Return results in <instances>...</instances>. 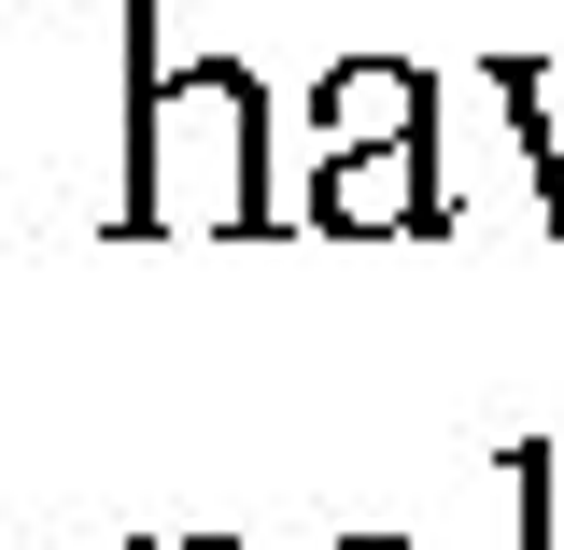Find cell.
Wrapping results in <instances>:
<instances>
[{
  "label": "cell",
  "instance_id": "cell-5",
  "mask_svg": "<svg viewBox=\"0 0 564 550\" xmlns=\"http://www.w3.org/2000/svg\"><path fill=\"white\" fill-rule=\"evenodd\" d=\"M522 550H564V508H551V452H522Z\"/></svg>",
  "mask_w": 564,
  "mask_h": 550
},
{
  "label": "cell",
  "instance_id": "cell-2",
  "mask_svg": "<svg viewBox=\"0 0 564 550\" xmlns=\"http://www.w3.org/2000/svg\"><path fill=\"white\" fill-rule=\"evenodd\" d=\"M423 212V141H352L325 155V226H410Z\"/></svg>",
  "mask_w": 564,
  "mask_h": 550
},
{
  "label": "cell",
  "instance_id": "cell-4",
  "mask_svg": "<svg viewBox=\"0 0 564 550\" xmlns=\"http://www.w3.org/2000/svg\"><path fill=\"white\" fill-rule=\"evenodd\" d=\"M508 114H522V155H536V198H551V226H564V71L508 57Z\"/></svg>",
  "mask_w": 564,
  "mask_h": 550
},
{
  "label": "cell",
  "instance_id": "cell-3",
  "mask_svg": "<svg viewBox=\"0 0 564 550\" xmlns=\"http://www.w3.org/2000/svg\"><path fill=\"white\" fill-rule=\"evenodd\" d=\"M325 128H339V155L352 141H423V71H395V57L339 71V85H325Z\"/></svg>",
  "mask_w": 564,
  "mask_h": 550
},
{
  "label": "cell",
  "instance_id": "cell-1",
  "mask_svg": "<svg viewBox=\"0 0 564 550\" xmlns=\"http://www.w3.org/2000/svg\"><path fill=\"white\" fill-rule=\"evenodd\" d=\"M240 184H254V85L240 71L170 85V114H155V212L212 226V212H240Z\"/></svg>",
  "mask_w": 564,
  "mask_h": 550
}]
</instances>
